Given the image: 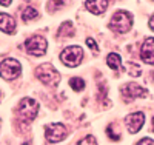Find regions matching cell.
I'll use <instances>...</instances> for the list:
<instances>
[{"label":"cell","instance_id":"7402d4cb","mask_svg":"<svg viewBox=\"0 0 154 145\" xmlns=\"http://www.w3.org/2000/svg\"><path fill=\"white\" fill-rule=\"evenodd\" d=\"M149 28L154 31V14L151 16V19H149Z\"/></svg>","mask_w":154,"mask_h":145},{"label":"cell","instance_id":"d6986e66","mask_svg":"<svg viewBox=\"0 0 154 145\" xmlns=\"http://www.w3.org/2000/svg\"><path fill=\"white\" fill-rule=\"evenodd\" d=\"M86 45H88L89 48H91V51L94 52V54H99V46H97V43H96L94 39L88 37V39H86Z\"/></svg>","mask_w":154,"mask_h":145},{"label":"cell","instance_id":"e0dca14e","mask_svg":"<svg viewBox=\"0 0 154 145\" xmlns=\"http://www.w3.org/2000/svg\"><path fill=\"white\" fill-rule=\"evenodd\" d=\"M128 73H130V76H133V77H139L140 74H142V70H140L139 65L130 62V65H128Z\"/></svg>","mask_w":154,"mask_h":145},{"label":"cell","instance_id":"7c38bea8","mask_svg":"<svg viewBox=\"0 0 154 145\" xmlns=\"http://www.w3.org/2000/svg\"><path fill=\"white\" fill-rule=\"evenodd\" d=\"M85 8L89 12H93V14H102V12H105V9L108 8V2L106 0H96V2L88 0V2H85Z\"/></svg>","mask_w":154,"mask_h":145},{"label":"cell","instance_id":"44dd1931","mask_svg":"<svg viewBox=\"0 0 154 145\" xmlns=\"http://www.w3.org/2000/svg\"><path fill=\"white\" fill-rule=\"evenodd\" d=\"M106 133H108V136H109L111 139H114V140H119V139H120V136H119V134H114L112 127H108V131H106Z\"/></svg>","mask_w":154,"mask_h":145},{"label":"cell","instance_id":"4fadbf2b","mask_svg":"<svg viewBox=\"0 0 154 145\" xmlns=\"http://www.w3.org/2000/svg\"><path fill=\"white\" fill-rule=\"evenodd\" d=\"M106 63H108V67L111 70H119L122 67V59H120L119 54L111 52V54H108V57H106Z\"/></svg>","mask_w":154,"mask_h":145},{"label":"cell","instance_id":"8fae6325","mask_svg":"<svg viewBox=\"0 0 154 145\" xmlns=\"http://www.w3.org/2000/svg\"><path fill=\"white\" fill-rule=\"evenodd\" d=\"M0 31L6 34H14L16 31V20L5 12H0Z\"/></svg>","mask_w":154,"mask_h":145},{"label":"cell","instance_id":"30bf717a","mask_svg":"<svg viewBox=\"0 0 154 145\" xmlns=\"http://www.w3.org/2000/svg\"><path fill=\"white\" fill-rule=\"evenodd\" d=\"M140 57L145 63L154 65V37L145 39L142 48H140Z\"/></svg>","mask_w":154,"mask_h":145},{"label":"cell","instance_id":"9a60e30c","mask_svg":"<svg viewBox=\"0 0 154 145\" xmlns=\"http://www.w3.org/2000/svg\"><path fill=\"white\" fill-rule=\"evenodd\" d=\"M72 23L71 22H63L60 25V28H59V36L60 37H68V36H72Z\"/></svg>","mask_w":154,"mask_h":145},{"label":"cell","instance_id":"ac0fdd59","mask_svg":"<svg viewBox=\"0 0 154 145\" xmlns=\"http://www.w3.org/2000/svg\"><path fill=\"white\" fill-rule=\"evenodd\" d=\"M77 145H97V142H96V137L94 136H86V137H83L82 140H79L77 142Z\"/></svg>","mask_w":154,"mask_h":145},{"label":"cell","instance_id":"52a82bcc","mask_svg":"<svg viewBox=\"0 0 154 145\" xmlns=\"http://www.w3.org/2000/svg\"><path fill=\"white\" fill-rule=\"evenodd\" d=\"M45 136L49 142H60L68 136V130L63 124H49L45 130Z\"/></svg>","mask_w":154,"mask_h":145},{"label":"cell","instance_id":"ffe728a7","mask_svg":"<svg viewBox=\"0 0 154 145\" xmlns=\"http://www.w3.org/2000/svg\"><path fill=\"white\" fill-rule=\"evenodd\" d=\"M137 145H154V140L149 139V137H143L137 142Z\"/></svg>","mask_w":154,"mask_h":145},{"label":"cell","instance_id":"603a6c76","mask_svg":"<svg viewBox=\"0 0 154 145\" xmlns=\"http://www.w3.org/2000/svg\"><path fill=\"white\" fill-rule=\"evenodd\" d=\"M0 5H2V6H9L11 2H0Z\"/></svg>","mask_w":154,"mask_h":145},{"label":"cell","instance_id":"7a4b0ae2","mask_svg":"<svg viewBox=\"0 0 154 145\" xmlns=\"http://www.w3.org/2000/svg\"><path fill=\"white\" fill-rule=\"evenodd\" d=\"M35 77L40 80L42 84L48 85V87H56L60 82V74L59 71L49 63H43L40 67H37L35 70Z\"/></svg>","mask_w":154,"mask_h":145},{"label":"cell","instance_id":"ba28073f","mask_svg":"<svg viewBox=\"0 0 154 145\" xmlns=\"http://www.w3.org/2000/svg\"><path fill=\"white\" fill-rule=\"evenodd\" d=\"M120 93H122L125 100H134L137 97H146L148 91L145 88H142L140 85H137V84L130 82V84H126L120 88Z\"/></svg>","mask_w":154,"mask_h":145},{"label":"cell","instance_id":"5b68a950","mask_svg":"<svg viewBox=\"0 0 154 145\" xmlns=\"http://www.w3.org/2000/svg\"><path fill=\"white\" fill-rule=\"evenodd\" d=\"M25 49H26L28 54H31V56H43L48 49L46 39L42 37V36H32L25 42Z\"/></svg>","mask_w":154,"mask_h":145},{"label":"cell","instance_id":"cb8c5ba5","mask_svg":"<svg viewBox=\"0 0 154 145\" xmlns=\"http://www.w3.org/2000/svg\"><path fill=\"white\" fill-rule=\"evenodd\" d=\"M23 145H31V143H29V142H25V143H23Z\"/></svg>","mask_w":154,"mask_h":145},{"label":"cell","instance_id":"5bb4252c","mask_svg":"<svg viewBox=\"0 0 154 145\" xmlns=\"http://www.w3.org/2000/svg\"><path fill=\"white\" fill-rule=\"evenodd\" d=\"M37 17H38V12H37V9L32 8V6H26V8L22 11V19H23L25 22L34 20V19H37Z\"/></svg>","mask_w":154,"mask_h":145},{"label":"cell","instance_id":"277c9868","mask_svg":"<svg viewBox=\"0 0 154 145\" xmlns=\"http://www.w3.org/2000/svg\"><path fill=\"white\" fill-rule=\"evenodd\" d=\"M83 59V49L80 46H68L60 52V60L66 67H77Z\"/></svg>","mask_w":154,"mask_h":145},{"label":"cell","instance_id":"8992f818","mask_svg":"<svg viewBox=\"0 0 154 145\" xmlns=\"http://www.w3.org/2000/svg\"><path fill=\"white\" fill-rule=\"evenodd\" d=\"M37 113H38V103L34 99H31V97L22 99V102L19 103V114L22 116L23 121H26V122L34 121Z\"/></svg>","mask_w":154,"mask_h":145},{"label":"cell","instance_id":"d4e9b609","mask_svg":"<svg viewBox=\"0 0 154 145\" xmlns=\"http://www.w3.org/2000/svg\"><path fill=\"white\" fill-rule=\"evenodd\" d=\"M152 131H154V119H152Z\"/></svg>","mask_w":154,"mask_h":145},{"label":"cell","instance_id":"3957f363","mask_svg":"<svg viewBox=\"0 0 154 145\" xmlns=\"http://www.w3.org/2000/svg\"><path fill=\"white\" fill-rule=\"evenodd\" d=\"M22 74V65L16 59H5L0 63V76L5 80H14Z\"/></svg>","mask_w":154,"mask_h":145},{"label":"cell","instance_id":"6da1fadb","mask_svg":"<svg viewBox=\"0 0 154 145\" xmlns=\"http://www.w3.org/2000/svg\"><path fill=\"white\" fill-rule=\"evenodd\" d=\"M109 30L114 33H128L133 26V16L130 14L128 11L120 9V11H116L114 16L109 20Z\"/></svg>","mask_w":154,"mask_h":145},{"label":"cell","instance_id":"2e32d148","mask_svg":"<svg viewBox=\"0 0 154 145\" xmlns=\"http://www.w3.org/2000/svg\"><path fill=\"white\" fill-rule=\"evenodd\" d=\"M69 87L74 91H82L85 88V82H83V79H80V77H71L69 79Z\"/></svg>","mask_w":154,"mask_h":145},{"label":"cell","instance_id":"9c48e42d","mask_svg":"<svg viewBox=\"0 0 154 145\" xmlns=\"http://www.w3.org/2000/svg\"><path fill=\"white\" fill-rule=\"evenodd\" d=\"M143 124H145V114L140 113V111L128 114L125 117V125H126L128 131H130L131 134H136L137 131L143 127Z\"/></svg>","mask_w":154,"mask_h":145}]
</instances>
